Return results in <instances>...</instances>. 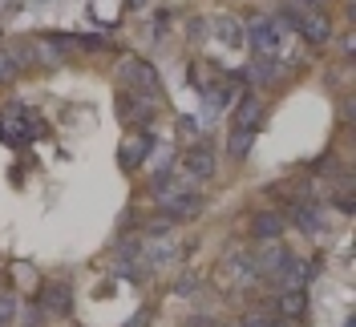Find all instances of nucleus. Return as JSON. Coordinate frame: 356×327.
<instances>
[{
    "label": "nucleus",
    "mask_w": 356,
    "mask_h": 327,
    "mask_svg": "<svg viewBox=\"0 0 356 327\" xmlns=\"http://www.w3.org/2000/svg\"><path fill=\"white\" fill-rule=\"evenodd\" d=\"M37 117L29 113L24 106H17V101H8V106L0 109V137L8 142V146H24L33 133H37Z\"/></svg>",
    "instance_id": "1"
},
{
    "label": "nucleus",
    "mask_w": 356,
    "mask_h": 327,
    "mask_svg": "<svg viewBox=\"0 0 356 327\" xmlns=\"http://www.w3.org/2000/svg\"><path fill=\"white\" fill-rule=\"evenodd\" d=\"M291 21L300 24V33H304L312 44H324L328 37H332V28H328V17H324V12H308V8L291 4Z\"/></svg>",
    "instance_id": "2"
},
{
    "label": "nucleus",
    "mask_w": 356,
    "mask_h": 327,
    "mask_svg": "<svg viewBox=\"0 0 356 327\" xmlns=\"http://www.w3.org/2000/svg\"><path fill=\"white\" fill-rule=\"evenodd\" d=\"M69 307H73V295H69L65 283H44L41 311H49V315H69Z\"/></svg>",
    "instance_id": "3"
},
{
    "label": "nucleus",
    "mask_w": 356,
    "mask_h": 327,
    "mask_svg": "<svg viewBox=\"0 0 356 327\" xmlns=\"http://www.w3.org/2000/svg\"><path fill=\"white\" fill-rule=\"evenodd\" d=\"M259 117H264V97L247 93L243 101H239V109H235V130L255 133V121H259Z\"/></svg>",
    "instance_id": "4"
},
{
    "label": "nucleus",
    "mask_w": 356,
    "mask_h": 327,
    "mask_svg": "<svg viewBox=\"0 0 356 327\" xmlns=\"http://www.w3.org/2000/svg\"><path fill=\"white\" fill-rule=\"evenodd\" d=\"M251 230H255V239L275 242L280 239V230H284V222H280V215H255L251 218Z\"/></svg>",
    "instance_id": "5"
},
{
    "label": "nucleus",
    "mask_w": 356,
    "mask_h": 327,
    "mask_svg": "<svg viewBox=\"0 0 356 327\" xmlns=\"http://www.w3.org/2000/svg\"><path fill=\"white\" fill-rule=\"evenodd\" d=\"M186 170H191V174L211 178V174H215V158H211V150H207V146L191 150V153H186Z\"/></svg>",
    "instance_id": "6"
},
{
    "label": "nucleus",
    "mask_w": 356,
    "mask_h": 327,
    "mask_svg": "<svg viewBox=\"0 0 356 327\" xmlns=\"http://www.w3.org/2000/svg\"><path fill=\"white\" fill-rule=\"evenodd\" d=\"M280 307H284V315H300V311H304V291H300V287H296V291H284V299H280Z\"/></svg>",
    "instance_id": "7"
},
{
    "label": "nucleus",
    "mask_w": 356,
    "mask_h": 327,
    "mask_svg": "<svg viewBox=\"0 0 356 327\" xmlns=\"http://www.w3.org/2000/svg\"><path fill=\"white\" fill-rule=\"evenodd\" d=\"M13 311H17V303H13V295H0V327L13 319Z\"/></svg>",
    "instance_id": "8"
},
{
    "label": "nucleus",
    "mask_w": 356,
    "mask_h": 327,
    "mask_svg": "<svg viewBox=\"0 0 356 327\" xmlns=\"http://www.w3.org/2000/svg\"><path fill=\"white\" fill-rule=\"evenodd\" d=\"M191 327H211V319H191Z\"/></svg>",
    "instance_id": "9"
}]
</instances>
